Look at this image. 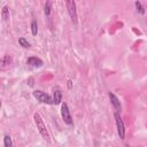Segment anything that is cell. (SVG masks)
<instances>
[{
	"mask_svg": "<svg viewBox=\"0 0 147 147\" xmlns=\"http://www.w3.org/2000/svg\"><path fill=\"white\" fill-rule=\"evenodd\" d=\"M33 119H34V124H36V126H37V129H38V131H39V133L41 134V137H42L46 141L49 142V141H51V136H49V133H48V130H47V127H46V125H45V123H44L41 116H40L38 113H34V114H33Z\"/></svg>",
	"mask_w": 147,
	"mask_h": 147,
	"instance_id": "obj_1",
	"label": "cell"
},
{
	"mask_svg": "<svg viewBox=\"0 0 147 147\" xmlns=\"http://www.w3.org/2000/svg\"><path fill=\"white\" fill-rule=\"evenodd\" d=\"M32 95H33V98H34L37 101H39V102H41V103H45V105H53V103H54V102H53V99H52L47 93H45V92H42V91H40V90L33 91V92H32Z\"/></svg>",
	"mask_w": 147,
	"mask_h": 147,
	"instance_id": "obj_2",
	"label": "cell"
},
{
	"mask_svg": "<svg viewBox=\"0 0 147 147\" xmlns=\"http://www.w3.org/2000/svg\"><path fill=\"white\" fill-rule=\"evenodd\" d=\"M115 116V122H116V127H117V133H118V137L121 139H124L125 138V133H126V130H125V125H124V122L119 115V113L115 111L114 114Z\"/></svg>",
	"mask_w": 147,
	"mask_h": 147,
	"instance_id": "obj_3",
	"label": "cell"
},
{
	"mask_svg": "<svg viewBox=\"0 0 147 147\" xmlns=\"http://www.w3.org/2000/svg\"><path fill=\"white\" fill-rule=\"evenodd\" d=\"M61 116H62L63 122H64L67 125H72V124H74V119H72V117H71L69 107H68V105H67L65 102H62V105H61Z\"/></svg>",
	"mask_w": 147,
	"mask_h": 147,
	"instance_id": "obj_4",
	"label": "cell"
},
{
	"mask_svg": "<svg viewBox=\"0 0 147 147\" xmlns=\"http://www.w3.org/2000/svg\"><path fill=\"white\" fill-rule=\"evenodd\" d=\"M65 6L68 9V14L70 16V20L74 24H77V9H76V2L72 0H68L65 1Z\"/></svg>",
	"mask_w": 147,
	"mask_h": 147,
	"instance_id": "obj_5",
	"label": "cell"
},
{
	"mask_svg": "<svg viewBox=\"0 0 147 147\" xmlns=\"http://www.w3.org/2000/svg\"><path fill=\"white\" fill-rule=\"evenodd\" d=\"M108 98H109V100H110V103L113 105V107H114V109L118 113V111H121V108H122V106H121V102H119V99L113 93V92H108Z\"/></svg>",
	"mask_w": 147,
	"mask_h": 147,
	"instance_id": "obj_6",
	"label": "cell"
},
{
	"mask_svg": "<svg viewBox=\"0 0 147 147\" xmlns=\"http://www.w3.org/2000/svg\"><path fill=\"white\" fill-rule=\"evenodd\" d=\"M26 63H28L29 65L33 67V68H40V67H42V64H44L42 60L39 59V57H37V56H30V57L28 59Z\"/></svg>",
	"mask_w": 147,
	"mask_h": 147,
	"instance_id": "obj_7",
	"label": "cell"
},
{
	"mask_svg": "<svg viewBox=\"0 0 147 147\" xmlns=\"http://www.w3.org/2000/svg\"><path fill=\"white\" fill-rule=\"evenodd\" d=\"M53 102L55 105H59L62 102V92L60 90H55L53 94Z\"/></svg>",
	"mask_w": 147,
	"mask_h": 147,
	"instance_id": "obj_8",
	"label": "cell"
},
{
	"mask_svg": "<svg viewBox=\"0 0 147 147\" xmlns=\"http://www.w3.org/2000/svg\"><path fill=\"white\" fill-rule=\"evenodd\" d=\"M1 17L3 21H8L10 18V13H9V7L8 6H3L1 9Z\"/></svg>",
	"mask_w": 147,
	"mask_h": 147,
	"instance_id": "obj_9",
	"label": "cell"
},
{
	"mask_svg": "<svg viewBox=\"0 0 147 147\" xmlns=\"http://www.w3.org/2000/svg\"><path fill=\"white\" fill-rule=\"evenodd\" d=\"M18 44H20V46H22L23 48H30L31 47V44L28 41V39H25L24 37H21V38H18Z\"/></svg>",
	"mask_w": 147,
	"mask_h": 147,
	"instance_id": "obj_10",
	"label": "cell"
},
{
	"mask_svg": "<svg viewBox=\"0 0 147 147\" xmlns=\"http://www.w3.org/2000/svg\"><path fill=\"white\" fill-rule=\"evenodd\" d=\"M11 57L9 56V55H3L2 56V59H1V64H2V68H5V67H7V65H9L10 63H11Z\"/></svg>",
	"mask_w": 147,
	"mask_h": 147,
	"instance_id": "obj_11",
	"label": "cell"
},
{
	"mask_svg": "<svg viewBox=\"0 0 147 147\" xmlns=\"http://www.w3.org/2000/svg\"><path fill=\"white\" fill-rule=\"evenodd\" d=\"M3 146L5 147H13V140H11L10 136H8V134L3 136Z\"/></svg>",
	"mask_w": 147,
	"mask_h": 147,
	"instance_id": "obj_12",
	"label": "cell"
},
{
	"mask_svg": "<svg viewBox=\"0 0 147 147\" xmlns=\"http://www.w3.org/2000/svg\"><path fill=\"white\" fill-rule=\"evenodd\" d=\"M51 11H52V2L51 1H46L45 6H44V13H45L46 16H49Z\"/></svg>",
	"mask_w": 147,
	"mask_h": 147,
	"instance_id": "obj_13",
	"label": "cell"
},
{
	"mask_svg": "<svg viewBox=\"0 0 147 147\" xmlns=\"http://www.w3.org/2000/svg\"><path fill=\"white\" fill-rule=\"evenodd\" d=\"M134 6H136V8H137V11H138L139 14L144 15V14L146 13V10H145V7L142 6V3H141L140 1H136V2H134Z\"/></svg>",
	"mask_w": 147,
	"mask_h": 147,
	"instance_id": "obj_14",
	"label": "cell"
},
{
	"mask_svg": "<svg viewBox=\"0 0 147 147\" xmlns=\"http://www.w3.org/2000/svg\"><path fill=\"white\" fill-rule=\"evenodd\" d=\"M30 26H31V33H32V36H37V33H38V24H37V21L36 20H32Z\"/></svg>",
	"mask_w": 147,
	"mask_h": 147,
	"instance_id": "obj_15",
	"label": "cell"
},
{
	"mask_svg": "<svg viewBox=\"0 0 147 147\" xmlns=\"http://www.w3.org/2000/svg\"><path fill=\"white\" fill-rule=\"evenodd\" d=\"M67 86H68V88H69V90H71V88H72V80H71V79H69V80H68Z\"/></svg>",
	"mask_w": 147,
	"mask_h": 147,
	"instance_id": "obj_16",
	"label": "cell"
},
{
	"mask_svg": "<svg viewBox=\"0 0 147 147\" xmlns=\"http://www.w3.org/2000/svg\"><path fill=\"white\" fill-rule=\"evenodd\" d=\"M125 147H131V146H130L129 144H126V145H125Z\"/></svg>",
	"mask_w": 147,
	"mask_h": 147,
	"instance_id": "obj_17",
	"label": "cell"
}]
</instances>
